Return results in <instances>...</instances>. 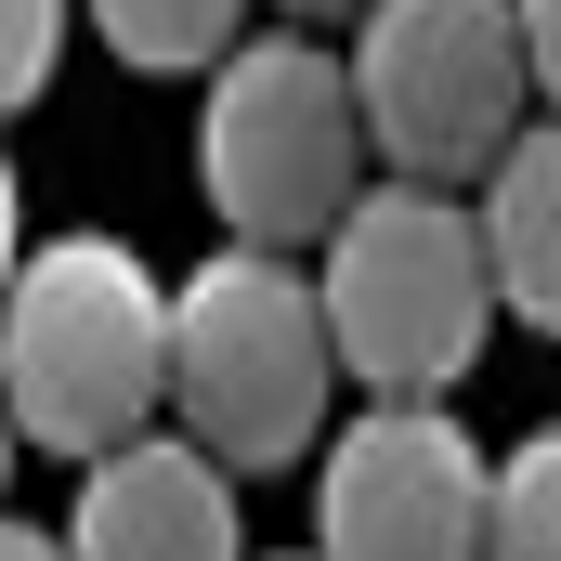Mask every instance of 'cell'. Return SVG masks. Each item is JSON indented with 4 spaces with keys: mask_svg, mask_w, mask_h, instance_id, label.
<instances>
[{
    "mask_svg": "<svg viewBox=\"0 0 561 561\" xmlns=\"http://www.w3.org/2000/svg\"><path fill=\"white\" fill-rule=\"evenodd\" d=\"M0 392H13V431L66 470H105L118 444L170 431V287L131 236L79 222L13 262Z\"/></svg>",
    "mask_w": 561,
    "mask_h": 561,
    "instance_id": "obj_1",
    "label": "cell"
},
{
    "mask_svg": "<svg viewBox=\"0 0 561 561\" xmlns=\"http://www.w3.org/2000/svg\"><path fill=\"white\" fill-rule=\"evenodd\" d=\"M327 405H340V327H327L313 262L222 236L170 287V431L209 444L249 483V470H287V457H327L340 444Z\"/></svg>",
    "mask_w": 561,
    "mask_h": 561,
    "instance_id": "obj_2",
    "label": "cell"
},
{
    "mask_svg": "<svg viewBox=\"0 0 561 561\" xmlns=\"http://www.w3.org/2000/svg\"><path fill=\"white\" fill-rule=\"evenodd\" d=\"M327 327H340V379L366 405H457V379L496 340V249L483 209L444 183H366V209L313 249Z\"/></svg>",
    "mask_w": 561,
    "mask_h": 561,
    "instance_id": "obj_3",
    "label": "cell"
},
{
    "mask_svg": "<svg viewBox=\"0 0 561 561\" xmlns=\"http://www.w3.org/2000/svg\"><path fill=\"white\" fill-rule=\"evenodd\" d=\"M379 183V131H366V92H353V53L275 26L249 39L209 92H196V196L222 209L236 249H327Z\"/></svg>",
    "mask_w": 561,
    "mask_h": 561,
    "instance_id": "obj_4",
    "label": "cell"
},
{
    "mask_svg": "<svg viewBox=\"0 0 561 561\" xmlns=\"http://www.w3.org/2000/svg\"><path fill=\"white\" fill-rule=\"evenodd\" d=\"M353 92L379 131V183H444L483 196L496 157L536 131V53H523V0H379L353 39Z\"/></svg>",
    "mask_w": 561,
    "mask_h": 561,
    "instance_id": "obj_5",
    "label": "cell"
},
{
    "mask_svg": "<svg viewBox=\"0 0 561 561\" xmlns=\"http://www.w3.org/2000/svg\"><path fill=\"white\" fill-rule=\"evenodd\" d=\"M313 561H496V457L457 405H353L313 457Z\"/></svg>",
    "mask_w": 561,
    "mask_h": 561,
    "instance_id": "obj_6",
    "label": "cell"
},
{
    "mask_svg": "<svg viewBox=\"0 0 561 561\" xmlns=\"http://www.w3.org/2000/svg\"><path fill=\"white\" fill-rule=\"evenodd\" d=\"M66 549L79 561H249L236 523V470L183 431H144L105 470H79V510H66Z\"/></svg>",
    "mask_w": 561,
    "mask_h": 561,
    "instance_id": "obj_7",
    "label": "cell"
},
{
    "mask_svg": "<svg viewBox=\"0 0 561 561\" xmlns=\"http://www.w3.org/2000/svg\"><path fill=\"white\" fill-rule=\"evenodd\" d=\"M483 209V249H496V300H510V327H536L561 340V118L496 157V183L470 196Z\"/></svg>",
    "mask_w": 561,
    "mask_h": 561,
    "instance_id": "obj_8",
    "label": "cell"
},
{
    "mask_svg": "<svg viewBox=\"0 0 561 561\" xmlns=\"http://www.w3.org/2000/svg\"><path fill=\"white\" fill-rule=\"evenodd\" d=\"M92 39L131 66V79H222L249 53V13L262 0H79Z\"/></svg>",
    "mask_w": 561,
    "mask_h": 561,
    "instance_id": "obj_9",
    "label": "cell"
},
{
    "mask_svg": "<svg viewBox=\"0 0 561 561\" xmlns=\"http://www.w3.org/2000/svg\"><path fill=\"white\" fill-rule=\"evenodd\" d=\"M496 561H561V419L496 457Z\"/></svg>",
    "mask_w": 561,
    "mask_h": 561,
    "instance_id": "obj_10",
    "label": "cell"
},
{
    "mask_svg": "<svg viewBox=\"0 0 561 561\" xmlns=\"http://www.w3.org/2000/svg\"><path fill=\"white\" fill-rule=\"evenodd\" d=\"M0 26H13V39H0V92L39 105L53 66H66V39H79V0H0Z\"/></svg>",
    "mask_w": 561,
    "mask_h": 561,
    "instance_id": "obj_11",
    "label": "cell"
},
{
    "mask_svg": "<svg viewBox=\"0 0 561 561\" xmlns=\"http://www.w3.org/2000/svg\"><path fill=\"white\" fill-rule=\"evenodd\" d=\"M523 53H536V92H549V118H561V0H523Z\"/></svg>",
    "mask_w": 561,
    "mask_h": 561,
    "instance_id": "obj_12",
    "label": "cell"
},
{
    "mask_svg": "<svg viewBox=\"0 0 561 561\" xmlns=\"http://www.w3.org/2000/svg\"><path fill=\"white\" fill-rule=\"evenodd\" d=\"M0 561H79V549H66V523H13V536H0Z\"/></svg>",
    "mask_w": 561,
    "mask_h": 561,
    "instance_id": "obj_13",
    "label": "cell"
},
{
    "mask_svg": "<svg viewBox=\"0 0 561 561\" xmlns=\"http://www.w3.org/2000/svg\"><path fill=\"white\" fill-rule=\"evenodd\" d=\"M287 26H366V13H379V0H275Z\"/></svg>",
    "mask_w": 561,
    "mask_h": 561,
    "instance_id": "obj_14",
    "label": "cell"
},
{
    "mask_svg": "<svg viewBox=\"0 0 561 561\" xmlns=\"http://www.w3.org/2000/svg\"><path fill=\"white\" fill-rule=\"evenodd\" d=\"M287 561H313V549H287Z\"/></svg>",
    "mask_w": 561,
    "mask_h": 561,
    "instance_id": "obj_15",
    "label": "cell"
}]
</instances>
